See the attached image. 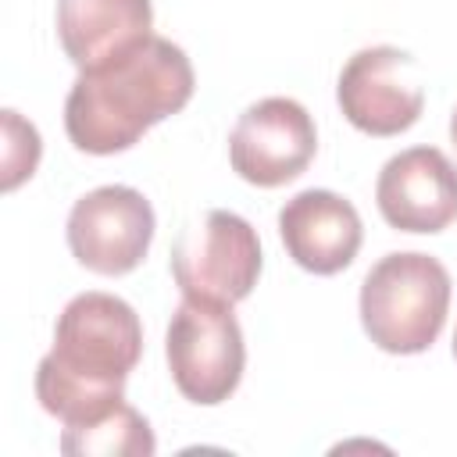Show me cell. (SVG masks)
I'll use <instances>...</instances> for the list:
<instances>
[{"instance_id":"1","label":"cell","mask_w":457,"mask_h":457,"mask_svg":"<svg viewBox=\"0 0 457 457\" xmlns=\"http://www.w3.org/2000/svg\"><path fill=\"white\" fill-rule=\"evenodd\" d=\"M193 89L196 75L186 50L164 36H146L132 50L79 71L64 100V132L82 154H121L146 129L179 114Z\"/></svg>"},{"instance_id":"2","label":"cell","mask_w":457,"mask_h":457,"mask_svg":"<svg viewBox=\"0 0 457 457\" xmlns=\"http://www.w3.org/2000/svg\"><path fill=\"white\" fill-rule=\"evenodd\" d=\"M143 357V321L114 293H79L54 325V346L36 368V400L61 425H82L118 400Z\"/></svg>"},{"instance_id":"3","label":"cell","mask_w":457,"mask_h":457,"mask_svg":"<svg viewBox=\"0 0 457 457\" xmlns=\"http://www.w3.org/2000/svg\"><path fill=\"white\" fill-rule=\"evenodd\" d=\"M450 271L439 257L421 250H396L378 257L361 282L364 336L386 353H425L450 314Z\"/></svg>"},{"instance_id":"4","label":"cell","mask_w":457,"mask_h":457,"mask_svg":"<svg viewBox=\"0 0 457 457\" xmlns=\"http://www.w3.org/2000/svg\"><path fill=\"white\" fill-rule=\"evenodd\" d=\"M164 357L175 389L189 403L214 407L228 400L246 368V343L232 307L182 296L164 332Z\"/></svg>"},{"instance_id":"5","label":"cell","mask_w":457,"mask_h":457,"mask_svg":"<svg viewBox=\"0 0 457 457\" xmlns=\"http://www.w3.org/2000/svg\"><path fill=\"white\" fill-rule=\"evenodd\" d=\"M257 228L236 211H207L186 225L171 250V278L186 300L236 307L261 278Z\"/></svg>"},{"instance_id":"6","label":"cell","mask_w":457,"mask_h":457,"mask_svg":"<svg viewBox=\"0 0 457 457\" xmlns=\"http://www.w3.org/2000/svg\"><path fill=\"white\" fill-rule=\"evenodd\" d=\"M154 207L132 186H96L68 211V250L93 275H129L154 243Z\"/></svg>"},{"instance_id":"7","label":"cell","mask_w":457,"mask_h":457,"mask_svg":"<svg viewBox=\"0 0 457 457\" xmlns=\"http://www.w3.org/2000/svg\"><path fill=\"white\" fill-rule=\"evenodd\" d=\"M314 154V118L293 96H264L250 104L228 132V164L257 189H278L300 179Z\"/></svg>"},{"instance_id":"8","label":"cell","mask_w":457,"mask_h":457,"mask_svg":"<svg viewBox=\"0 0 457 457\" xmlns=\"http://www.w3.org/2000/svg\"><path fill=\"white\" fill-rule=\"evenodd\" d=\"M336 100L343 118L364 136H400L425 111V89L418 64L400 46H364L357 50L336 82Z\"/></svg>"},{"instance_id":"9","label":"cell","mask_w":457,"mask_h":457,"mask_svg":"<svg viewBox=\"0 0 457 457\" xmlns=\"http://www.w3.org/2000/svg\"><path fill=\"white\" fill-rule=\"evenodd\" d=\"M375 204L389 228L443 232L457 221V164L439 146L400 150L378 171Z\"/></svg>"},{"instance_id":"10","label":"cell","mask_w":457,"mask_h":457,"mask_svg":"<svg viewBox=\"0 0 457 457\" xmlns=\"http://www.w3.org/2000/svg\"><path fill=\"white\" fill-rule=\"evenodd\" d=\"M278 236L286 253L311 275H339L353 264L364 225L357 207L332 189H303L278 211Z\"/></svg>"},{"instance_id":"11","label":"cell","mask_w":457,"mask_h":457,"mask_svg":"<svg viewBox=\"0 0 457 457\" xmlns=\"http://www.w3.org/2000/svg\"><path fill=\"white\" fill-rule=\"evenodd\" d=\"M150 29V0H57V39L79 71L132 50Z\"/></svg>"},{"instance_id":"12","label":"cell","mask_w":457,"mask_h":457,"mask_svg":"<svg viewBox=\"0 0 457 457\" xmlns=\"http://www.w3.org/2000/svg\"><path fill=\"white\" fill-rule=\"evenodd\" d=\"M61 450L68 457H150L157 439L150 421L132 403L118 400L82 425H64Z\"/></svg>"},{"instance_id":"13","label":"cell","mask_w":457,"mask_h":457,"mask_svg":"<svg viewBox=\"0 0 457 457\" xmlns=\"http://www.w3.org/2000/svg\"><path fill=\"white\" fill-rule=\"evenodd\" d=\"M4 189H18L25 179H32L36 164H39V154H43V143H39V132L32 121H25L18 111H4Z\"/></svg>"},{"instance_id":"14","label":"cell","mask_w":457,"mask_h":457,"mask_svg":"<svg viewBox=\"0 0 457 457\" xmlns=\"http://www.w3.org/2000/svg\"><path fill=\"white\" fill-rule=\"evenodd\" d=\"M450 143L457 146V107H453V114H450Z\"/></svg>"},{"instance_id":"15","label":"cell","mask_w":457,"mask_h":457,"mask_svg":"<svg viewBox=\"0 0 457 457\" xmlns=\"http://www.w3.org/2000/svg\"><path fill=\"white\" fill-rule=\"evenodd\" d=\"M453 361H457V332H453Z\"/></svg>"}]
</instances>
